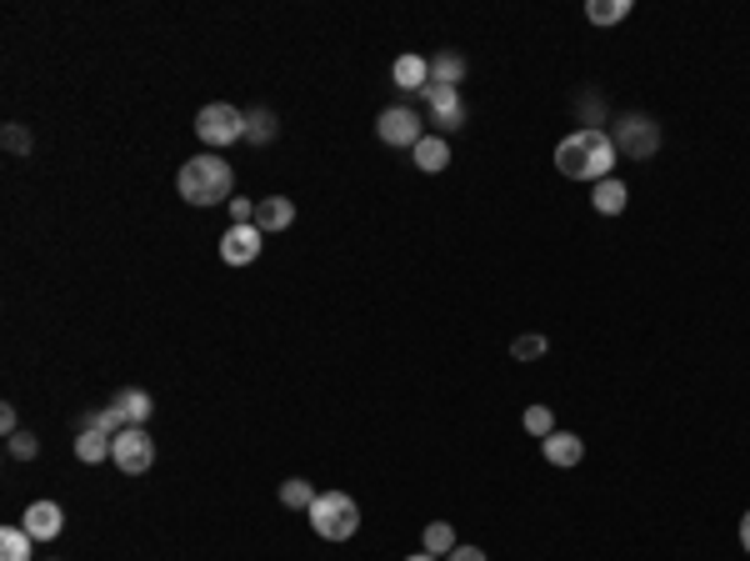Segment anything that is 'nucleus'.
I'll list each match as a JSON object with an SVG mask.
<instances>
[{
    "mask_svg": "<svg viewBox=\"0 0 750 561\" xmlns=\"http://www.w3.org/2000/svg\"><path fill=\"white\" fill-rule=\"evenodd\" d=\"M616 161H621L616 141L600 126H581V131L561 136V145H555V171L571 180H606L616 171Z\"/></svg>",
    "mask_w": 750,
    "mask_h": 561,
    "instance_id": "f257e3e1",
    "label": "nucleus"
},
{
    "mask_svg": "<svg viewBox=\"0 0 750 561\" xmlns=\"http://www.w3.org/2000/svg\"><path fill=\"white\" fill-rule=\"evenodd\" d=\"M176 186H180V201H190V206H221V201H231V191H235V171H231V161L206 151V155H190L186 166H180Z\"/></svg>",
    "mask_w": 750,
    "mask_h": 561,
    "instance_id": "f03ea898",
    "label": "nucleus"
},
{
    "mask_svg": "<svg viewBox=\"0 0 750 561\" xmlns=\"http://www.w3.org/2000/svg\"><path fill=\"white\" fill-rule=\"evenodd\" d=\"M310 531L320 541H351L361 531V506L351 502V491H320L310 506Z\"/></svg>",
    "mask_w": 750,
    "mask_h": 561,
    "instance_id": "7ed1b4c3",
    "label": "nucleus"
},
{
    "mask_svg": "<svg viewBox=\"0 0 750 561\" xmlns=\"http://www.w3.org/2000/svg\"><path fill=\"white\" fill-rule=\"evenodd\" d=\"M610 141H616V155H631V161H651V155L660 151V126L645 110H631V116L616 120V131H610Z\"/></svg>",
    "mask_w": 750,
    "mask_h": 561,
    "instance_id": "20e7f679",
    "label": "nucleus"
},
{
    "mask_svg": "<svg viewBox=\"0 0 750 561\" xmlns=\"http://www.w3.org/2000/svg\"><path fill=\"white\" fill-rule=\"evenodd\" d=\"M196 136L206 145L246 141V110H235V106H225V101H215V106H206L196 116Z\"/></svg>",
    "mask_w": 750,
    "mask_h": 561,
    "instance_id": "39448f33",
    "label": "nucleus"
},
{
    "mask_svg": "<svg viewBox=\"0 0 750 561\" xmlns=\"http://www.w3.org/2000/svg\"><path fill=\"white\" fill-rule=\"evenodd\" d=\"M110 461H116L120 477H145L155 466V442L145 426H126L116 436V452H110Z\"/></svg>",
    "mask_w": 750,
    "mask_h": 561,
    "instance_id": "423d86ee",
    "label": "nucleus"
},
{
    "mask_svg": "<svg viewBox=\"0 0 750 561\" xmlns=\"http://www.w3.org/2000/svg\"><path fill=\"white\" fill-rule=\"evenodd\" d=\"M375 136H380L386 145H411L415 151V141L425 136V120L415 116L411 106H386L380 116H375Z\"/></svg>",
    "mask_w": 750,
    "mask_h": 561,
    "instance_id": "0eeeda50",
    "label": "nucleus"
},
{
    "mask_svg": "<svg viewBox=\"0 0 750 561\" xmlns=\"http://www.w3.org/2000/svg\"><path fill=\"white\" fill-rule=\"evenodd\" d=\"M425 106H431V120L441 131H460L466 126V101L450 85H425Z\"/></svg>",
    "mask_w": 750,
    "mask_h": 561,
    "instance_id": "6e6552de",
    "label": "nucleus"
},
{
    "mask_svg": "<svg viewBox=\"0 0 750 561\" xmlns=\"http://www.w3.org/2000/svg\"><path fill=\"white\" fill-rule=\"evenodd\" d=\"M260 241H266L260 226H231L221 236V261L225 266H250L260 256Z\"/></svg>",
    "mask_w": 750,
    "mask_h": 561,
    "instance_id": "1a4fd4ad",
    "label": "nucleus"
},
{
    "mask_svg": "<svg viewBox=\"0 0 750 561\" xmlns=\"http://www.w3.org/2000/svg\"><path fill=\"white\" fill-rule=\"evenodd\" d=\"M21 526L36 541H56L60 526H66V512H60L56 502H31V506H25V516H21Z\"/></svg>",
    "mask_w": 750,
    "mask_h": 561,
    "instance_id": "9d476101",
    "label": "nucleus"
},
{
    "mask_svg": "<svg viewBox=\"0 0 750 561\" xmlns=\"http://www.w3.org/2000/svg\"><path fill=\"white\" fill-rule=\"evenodd\" d=\"M540 456L551 466H581V456H586V442L575 436V431H551L546 442H540Z\"/></svg>",
    "mask_w": 750,
    "mask_h": 561,
    "instance_id": "9b49d317",
    "label": "nucleus"
},
{
    "mask_svg": "<svg viewBox=\"0 0 750 561\" xmlns=\"http://www.w3.org/2000/svg\"><path fill=\"white\" fill-rule=\"evenodd\" d=\"M110 407L126 417V426H145L151 411H155V401H151V391H141V386H126V391L110 396Z\"/></svg>",
    "mask_w": 750,
    "mask_h": 561,
    "instance_id": "f8f14e48",
    "label": "nucleus"
},
{
    "mask_svg": "<svg viewBox=\"0 0 750 561\" xmlns=\"http://www.w3.org/2000/svg\"><path fill=\"white\" fill-rule=\"evenodd\" d=\"M295 221V201H285V196H266V201H256V226L260 236H270V231H285Z\"/></svg>",
    "mask_w": 750,
    "mask_h": 561,
    "instance_id": "ddd939ff",
    "label": "nucleus"
},
{
    "mask_svg": "<svg viewBox=\"0 0 750 561\" xmlns=\"http://www.w3.org/2000/svg\"><path fill=\"white\" fill-rule=\"evenodd\" d=\"M411 155H415V171H425V176H441V171L450 166V145H446V136H421Z\"/></svg>",
    "mask_w": 750,
    "mask_h": 561,
    "instance_id": "4468645a",
    "label": "nucleus"
},
{
    "mask_svg": "<svg viewBox=\"0 0 750 561\" xmlns=\"http://www.w3.org/2000/svg\"><path fill=\"white\" fill-rule=\"evenodd\" d=\"M390 81H396L400 91H425V85H431V60L425 56H396Z\"/></svg>",
    "mask_w": 750,
    "mask_h": 561,
    "instance_id": "2eb2a0df",
    "label": "nucleus"
},
{
    "mask_svg": "<svg viewBox=\"0 0 750 561\" xmlns=\"http://www.w3.org/2000/svg\"><path fill=\"white\" fill-rule=\"evenodd\" d=\"M460 81H466V56H456V50L431 56V85H450V91H460Z\"/></svg>",
    "mask_w": 750,
    "mask_h": 561,
    "instance_id": "dca6fc26",
    "label": "nucleus"
},
{
    "mask_svg": "<svg viewBox=\"0 0 750 561\" xmlns=\"http://www.w3.org/2000/svg\"><path fill=\"white\" fill-rule=\"evenodd\" d=\"M590 201H596V211H600V215H621V211H625V201H631V191H625V180L606 176V180H596V191H590Z\"/></svg>",
    "mask_w": 750,
    "mask_h": 561,
    "instance_id": "f3484780",
    "label": "nucleus"
},
{
    "mask_svg": "<svg viewBox=\"0 0 750 561\" xmlns=\"http://www.w3.org/2000/svg\"><path fill=\"white\" fill-rule=\"evenodd\" d=\"M110 452H116V436H106V431H91V426H85L81 436H75V456H81L85 466L110 461Z\"/></svg>",
    "mask_w": 750,
    "mask_h": 561,
    "instance_id": "a211bd4d",
    "label": "nucleus"
},
{
    "mask_svg": "<svg viewBox=\"0 0 750 561\" xmlns=\"http://www.w3.org/2000/svg\"><path fill=\"white\" fill-rule=\"evenodd\" d=\"M31 547H36V537L25 526H5L0 531V561H31Z\"/></svg>",
    "mask_w": 750,
    "mask_h": 561,
    "instance_id": "6ab92c4d",
    "label": "nucleus"
},
{
    "mask_svg": "<svg viewBox=\"0 0 750 561\" xmlns=\"http://www.w3.org/2000/svg\"><path fill=\"white\" fill-rule=\"evenodd\" d=\"M316 496H320V491L310 487L305 477L281 481V506H291V512H310V506H316Z\"/></svg>",
    "mask_w": 750,
    "mask_h": 561,
    "instance_id": "aec40b11",
    "label": "nucleus"
},
{
    "mask_svg": "<svg viewBox=\"0 0 750 561\" xmlns=\"http://www.w3.org/2000/svg\"><path fill=\"white\" fill-rule=\"evenodd\" d=\"M276 131H281V126H276V116H270L266 106L246 110V141L250 145H270V141H276Z\"/></svg>",
    "mask_w": 750,
    "mask_h": 561,
    "instance_id": "412c9836",
    "label": "nucleus"
},
{
    "mask_svg": "<svg viewBox=\"0 0 750 561\" xmlns=\"http://www.w3.org/2000/svg\"><path fill=\"white\" fill-rule=\"evenodd\" d=\"M631 15V0H590L586 5V21L590 25H616Z\"/></svg>",
    "mask_w": 750,
    "mask_h": 561,
    "instance_id": "4be33fe9",
    "label": "nucleus"
},
{
    "mask_svg": "<svg viewBox=\"0 0 750 561\" xmlns=\"http://www.w3.org/2000/svg\"><path fill=\"white\" fill-rule=\"evenodd\" d=\"M456 547H460V541H456V526H450V522H431V526H425V551H431V557H450Z\"/></svg>",
    "mask_w": 750,
    "mask_h": 561,
    "instance_id": "5701e85b",
    "label": "nucleus"
},
{
    "mask_svg": "<svg viewBox=\"0 0 750 561\" xmlns=\"http://www.w3.org/2000/svg\"><path fill=\"white\" fill-rule=\"evenodd\" d=\"M546 347H551L546 336H516V341H511V361H536V357H546Z\"/></svg>",
    "mask_w": 750,
    "mask_h": 561,
    "instance_id": "b1692460",
    "label": "nucleus"
},
{
    "mask_svg": "<svg viewBox=\"0 0 750 561\" xmlns=\"http://www.w3.org/2000/svg\"><path fill=\"white\" fill-rule=\"evenodd\" d=\"M526 431H530V436H540V442H546V436H551V431H555L551 407H530V411H526Z\"/></svg>",
    "mask_w": 750,
    "mask_h": 561,
    "instance_id": "393cba45",
    "label": "nucleus"
},
{
    "mask_svg": "<svg viewBox=\"0 0 750 561\" xmlns=\"http://www.w3.org/2000/svg\"><path fill=\"white\" fill-rule=\"evenodd\" d=\"M5 452H11L15 461H31V456L40 452V442L31 436V431H15V436H5Z\"/></svg>",
    "mask_w": 750,
    "mask_h": 561,
    "instance_id": "a878e982",
    "label": "nucleus"
},
{
    "mask_svg": "<svg viewBox=\"0 0 750 561\" xmlns=\"http://www.w3.org/2000/svg\"><path fill=\"white\" fill-rule=\"evenodd\" d=\"M5 145H11V151H31V136H25L21 126H5Z\"/></svg>",
    "mask_w": 750,
    "mask_h": 561,
    "instance_id": "bb28decb",
    "label": "nucleus"
},
{
    "mask_svg": "<svg viewBox=\"0 0 750 561\" xmlns=\"http://www.w3.org/2000/svg\"><path fill=\"white\" fill-rule=\"evenodd\" d=\"M446 561H491V557H485L481 547H456V551H450Z\"/></svg>",
    "mask_w": 750,
    "mask_h": 561,
    "instance_id": "cd10ccee",
    "label": "nucleus"
},
{
    "mask_svg": "<svg viewBox=\"0 0 750 561\" xmlns=\"http://www.w3.org/2000/svg\"><path fill=\"white\" fill-rule=\"evenodd\" d=\"M0 431H5V436H15V431H21V426H15V407H0Z\"/></svg>",
    "mask_w": 750,
    "mask_h": 561,
    "instance_id": "c85d7f7f",
    "label": "nucleus"
},
{
    "mask_svg": "<svg viewBox=\"0 0 750 561\" xmlns=\"http://www.w3.org/2000/svg\"><path fill=\"white\" fill-rule=\"evenodd\" d=\"M740 547H746V551H750V512H746V516H740Z\"/></svg>",
    "mask_w": 750,
    "mask_h": 561,
    "instance_id": "c756f323",
    "label": "nucleus"
},
{
    "mask_svg": "<svg viewBox=\"0 0 750 561\" xmlns=\"http://www.w3.org/2000/svg\"><path fill=\"white\" fill-rule=\"evenodd\" d=\"M406 561H441V557H431V551H415V557H406Z\"/></svg>",
    "mask_w": 750,
    "mask_h": 561,
    "instance_id": "7c9ffc66",
    "label": "nucleus"
}]
</instances>
